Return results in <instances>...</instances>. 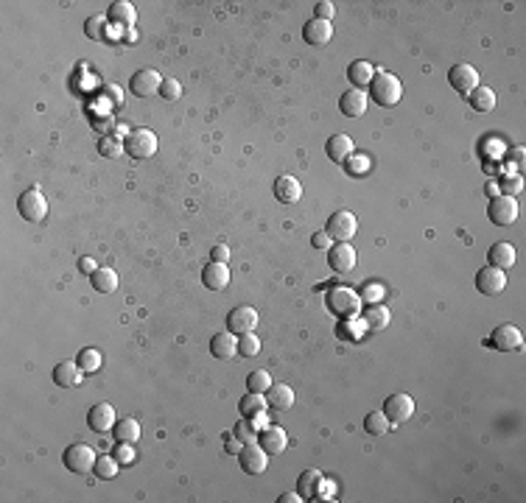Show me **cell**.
<instances>
[{
    "mask_svg": "<svg viewBox=\"0 0 526 503\" xmlns=\"http://www.w3.org/2000/svg\"><path fill=\"white\" fill-rule=\"evenodd\" d=\"M358 296H361L364 302H370V305H378V302L384 299V288H381V285H375V282H367V285H364V291H358Z\"/></svg>",
    "mask_w": 526,
    "mask_h": 503,
    "instance_id": "cell-45",
    "label": "cell"
},
{
    "mask_svg": "<svg viewBox=\"0 0 526 503\" xmlns=\"http://www.w3.org/2000/svg\"><path fill=\"white\" fill-rule=\"evenodd\" d=\"M258 327V310L250 308V305H238L230 310L227 316V330L236 333V336H244V333H255Z\"/></svg>",
    "mask_w": 526,
    "mask_h": 503,
    "instance_id": "cell-12",
    "label": "cell"
},
{
    "mask_svg": "<svg viewBox=\"0 0 526 503\" xmlns=\"http://www.w3.org/2000/svg\"><path fill=\"white\" fill-rule=\"evenodd\" d=\"M210 260H216V263H227V260H230V249H227L224 244H216V247L210 249Z\"/></svg>",
    "mask_w": 526,
    "mask_h": 503,
    "instance_id": "cell-49",
    "label": "cell"
},
{
    "mask_svg": "<svg viewBox=\"0 0 526 503\" xmlns=\"http://www.w3.org/2000/svg\"><path fill=\"white\" fill-rule=\"evenodd\" d=\"M65 467L70 470V473H76V476H87L90 470H95V450L90 448V445H84V442H76V445H70L67 450H65Z\"/></svg>",
    "mask_w": 526,
    "mask_h": 503,
    "instance_id": "cell-4",
    "label": "cell"
},
{
    "mask_svg": "<svg viewBox=\"0 0 526 503\" xmlns=\"http://www.w3.org/2000/svg\"><path fill=\"white\" fill-rule=\"evenodd\" d=\"M487 191H490L493 196H499V182H490V185H487Z\"/></svg>",
    "mask_w": 526,
    "mask_h": 503,
    "instance_id": "cell-55",
    "label": "cell"
},
{
    "mask_svg": "<svg viewBox=\"0 0 526 503\" xmlns=\"http://www.w3.org/2000/svg\"><path fill=\"white\" fill-rule=\"evenodd\" d=\"M160 84H163V76H160L154 67H143V70H137V73L132 76L129 90H132V95H137V98H149V95H160Z\"/></svg>",
    "mask_w": 526,
    "mask_h": 503,
    "instance_id": "cell-10",
    "label": "cell"
},
{
    "mask_svg": "<svg viewBox=\"0 0 526 503\" xmlns=\"http://www.w3.org/2000/svg\"><path fill=\"white\" fill-rule=\"evenodd\" d=\"M356 260L358 257H356V249L350 244H336V247L328 249V263L336 274H350L356 268Z\"/></svg>",
    "mask_w": 526,
    "mask_h": 503,
    "instance_id": "cell-16",
    "label": "cell"
},
{
    "mask_svg": "<svg viewBox=\"0 0 526 503\" xmlns=\"http://www.w3.org/2000/svg\"><path fill=\"white\" fill-rule=\"evenodd\" d=\"M330 36H333V25L330 22H325V20H308L305 22V28H302V39L308 42V45H313V48H322V45H328L330 42Z\"/></svg>",
    "mask_w": 526,
    "mask_h": 503,
    "instance_id": "cell-20",
    "label": "cell"
},
{
    "mask_svg": "<svg viewBox=\"0 0 526 503\" xmlns=\"http://www.w3.org/2000/svg\"><path fill=\"white\" fill-rule=\"evenodd\" d=\"M123 149H126V154L132 157V160H151L154 154H157V135L151 132V129H135V132H129L126 135V140H123Z\"/></svg>",
    "mask_w": 526,
    "mask_h": 503,
    "instance_id": "cell-2",
    "label": "cell"
},
{
    "mask_svg": "<svg viewBox=\"0 0 526 503\" xmlns=\"http://www.w3.org/2000/svg\"><path fill=\"white\" fill-rule=\"evenodd\" d=\"M518 202L513 199V196H493L490 199V207H487V216H490V221L496 224V227H510V224H515L518 221Z\"/></svg>",
    "mask_w": 526,
    "mask_h": 503,
    "instance_id": "cell-5",
    "label": "cell"
},
{
    "mask_svg": "<svg viewBox=\"0 0 526 503\" xmlns=\"http://www.w3.org/2000/svg\"><path fill=\"white\" fill-rule=\"evenodd\" d=\"M258 445H261L269 456H277V453H285L288 436H285L283 428H277V425H266V428L261 431V436H258Z\"/></svg>",
    "mask_w": 526,
    "mask_h": 503,
    "instance_id": "cell-21",
    "label": "cell"
},
{
    "mask_svg": "<svg viewBox=\"0 0 526 503\" xmlns=\"http://www.w3.org/2000/svg\"><path fill=\"white\" fill-rule=\"evenodd\" d=\"M322 481H325V478H322V473H319V470H305V473H302V478H299L297 492H299L302 498H313V495H316V487H319Z\"/></svg>",
    "mask_w": 526,
    "mask_h": 503,
    "instance_id": "cell-37",
    "label": "cell"
},
{
    "mask_svg": "<svg viewBox=\"0 0 526 503\" xmlns=\"http://www.w3.org/2000/svg\"><path fill=\"white\" fill-rule=\"evenodd\" d=\"M160 95H163L166 101H177V98H182V84H180L177 78H163Z\"/></svg>",
    "mask_w": 526,
    "mask_h": 503,
    "instance_id": "cell-43",
    "label": "cell"
},
{
    "mask_svg": "<svg viewBox=\"0 0 526 503\" xmlns=\"http://www.w3.org/2000/svg\"><path fill=\"white\" fill-rule=\"evenodd\" d=\"M112 434H115V439L118 442H137L140 439V422L137 420H132V417H126V420H118L115 422V428H112Z\"/></svg>",
    "mask_w": 526,
    "mask_h": 503,
    "instance_id": "cell-33",
    "label": "cell"
},
{
    "mask_svg": "<svg viewBox=\"0 0 526 503\" xmlns=\"http://www.w3.org/2000/svg\"><path fill=\"white\" fill-rule=\"evenodd\" d=\"M238 459H241V470H244L247 476H263L266 467H269V453L263 450L258 442L244 445L241 453H238Z\"/></svg>",
    "mask_w": 526,
    "mask_h": 503,
    "instance_id": "cell-13",
    "label": "cell"
},
{
    "mask_svg": "<svg viewBox=\"0 0 526 503\" xmlns=\"http://www.w3.org/2000/svg\"><path fill=\"white\" fill-rule=\"evenodd\" d=\"M389 428H392V422L386 420L384 411H370V414L364 417V431L372 434V436H384Z\"/></svg>",
    "mask_w": 526,
    "mask_h": 503,
    "instance_id": "cell-36",
    "label": "cell"
},
{
    "mask_svg": "<svg viewBox=\"0 0 526 503\" xmlns=\"http://www.w3.org/2000/svg\"><path fill=\"white\" fill-rule=\"evenodd\" d=\"M202 282L208 291H224L230 285V268L227 263H216L210 260L205 268H202Z\"/></svg>",
    "mask_w": 526,
    "mask_h": 503,
    "instance_id": "cell-18",
    "label": "cell"
},
{
    "mask_svg": "<svg viewBox=\"0 0 526 503\" xmlns=\"http://www.w3.org/2000/svg\"><path fill=\"white\" fill-rule=\"evenodd\" d=\"M17 210H20V216H22L25 221L36 224V221H42V219L48 216V202H45V196H42L36 188H31V191H25V193L17 199Z\"/></svg>",
    "mask_w": 526,
    "mask_h": 503,
    "instance_id": "cell-8",
    "label": "cell"
},
{
    "mask_svg": "<svg viewBox=\"0 0 526 503\" xmlns=\"http://www.w3.org/2000/svg\"><path fill=\"white\" fill-rule=\"evenodd\" d=\"M266 403H269V408H274V411H288V408L294 406V392H291V386H285V383H271V389L266 392Z\"/></svg>",
    "mask_w": 526,
    "mask_h": 503,
    "instance_id": "cell-26",
    "label": "cell"
},
{
    "mask_svg": "<svg viewBox=\"0 0 526 503\" xmlns=\"http://www.w3.org/2000/svg\"><path fill=\"white\" fill-rule=\"evenodd\" d=\"M115 408L109 406V403H98V406H93L90 408V414H87V425H90V431L93 434H107V431H112L115 428Z\"/></svg>",
    "mask_w": 526,
    "mask_h": 503,
    "instance_id": "cell-15",
    "label": "cell"
},
{
    "mask_svg": "<svg viewBox=\"0 0 526 503\" xmlns=\"http://www.w3.org/2000/svg\"><path fill=\"white\" fill-rule=\"evenodd\" d=\"M381 411L386 414V420H389L392 425H400V422L412 420V414H414V400H412L406 392H395V394L386 397V403H384Z\"/></svg>",
    "mask_w": 526,
    "mask_h": 503,
    "instance_id": "cell-9",
    "label": "cell"
},
{
    "mask_svg": "<svg viewBox=\"0 0 526 503\" xmlns=\"http://www.w3.org/2000/svg\"><path fill=\"white\" fill-rule=\"evenodd\" d=\"M493 350H499V352H513V350H518L521 344H524V336H521V330L515 327V324H499L493 333H490V341H487Z\"/></svg>",
    "mask_w": 526,
    "mask_h": 503,
    "instance_id": "cell-14",
    "label": "cell"
},
{
    "mask_svg": "<svg viewBox=\"0 0 526 503\" xmlns=\"http://www.w3.org/2000/svg\"><path fill=\"white\" fill-rule=\"evenodd\" d=\"M448 84L459 92V95H471L476 87H479V70L473 67V64H465V62H459V64H454L451 70H448Z\"/></svg>",
    "mask_w": 526,
    "mask_h": 503,
    "instance_id": "cell-7",
    "label": "cell"
},
{
    "mask_svg": "<svg viewBox=\"0 0 526 503\" xmlns=\"http://www.w3.org/2000/svg\"><path fill=\"white\" fill-rule=\"evenodd\" d=\"M90 282L98 294H115L118 291V274L112 268H98L95 274H90Z\"/></svg>",
    "mask_w": 526,
    "mask_h": 503,
    "instance_id": "cell-31",
    "label": "cell"
},
{
    "mask_svg": "<svg viewBox=\"0 0 526 503\" xmlns=\"http://www.w3.org/2000/svg\"><path fill=\"white\" fill-rule=\"evenodd\" d=\"M311 247L319 252H328L330 249V235L322 230V233H313V238H311Z\"/></svg>",
    "mask_w": 526,
    "mask_h": 503,
    "instance_id": "cell-48",
    "label": "cell"
},
{
    "mask_svg": "<svg viewBox=\"0 0 526 503\" xmlns=\"http://www.w3.org/2000/svg\"><path fill=\"white\" fill-rule=\"evenodd\" d=\"M510 157H513V160H515V163H518V165H524V157H526V151H524V149H513V151H510Z\"/></svg>",
    "mask_w": 526,
    "mask_h": 503,
    "instance_id": "cell-53",
    "label": "cell"
},
{
    "mask_svg": "<svg viewBox=\"0 0 526 503\" xmlns=\"http://www.w3.org/2000/svg\"><path fill=\"white\" fill-rule=\"evenodd\" d=\"M274 196H277L280 205H297L299 196H302V185H299L294 177L283 174V177L274 179Z\"/></svg>",
    "mask_w": 526,
    "mask_h": 503,
    "instance_id": "cell-22",
    "label": "cell"
},
{
    "mask_svg": "<svg viewBox=\"0 0 526 503\" xmlns=\"http://www.w3.org/2000/svg\"><path fill=\"white\" fill-rule=\"evenodd\" d=\"M112 456L118 459V464H132V462H135V448H132V442H118V448L112 450Z\"/></svg>",
    "mask_w": 526,
    "mask_h": 503,
    "instance_id": "cell-46",
    "label": "cell"
},
{
    "mask_svg": "<svg viewBox=\"0 0 526 503\" xmlns=\"http://www.w3.org/2000/svg\"><path fill=\"white\" fill-rule=\"evenodd\" d=\"M81 378H84V372H81V366H79L76 361H62V364L53 366V383L62 386V389L79 386Z\"/></svg>",
    "mask_w": 526,
    "mask_h": 503,
    "instance_id": "cell-23",
    "label": "cell"
},
{
    "mask_svg": "<svg viewBox=\"0 0 526 503\" xmlns=\"http://www.w3.org/2000/svg\"><path fill=\"white\" fill-rule=\"evenodd\" d=\"M333 14H336V6H333L330 0H322V3H316V20H325V22H330V20H333Z\"/></svg>",
    "mask_w": 526,
    "mask_h": 503,
    "instance_id": "cell-47",
    "label": "cell"
},
{
    "mask_svg": "<svg viewBox=\"0 0 526 503\" xmlns=\"http://www.w3.org/2000/svg\"><path fill=\"white\" fill-rule=\"evenodd\" d=\"M347 78H350V84H353L356 90L370 87V84H372V78H375V67H372L370 62L358 59V62H353V64L347 67Z\"/></svg>",
    "mask_w": 526,
    "mask_h": 503,
    "instance_id": "cell-27",
    "label": "cell"
},
{
    "mask_svg": "<svg viewBox=\"0 0 526 503\" xmlns=\"http://www.w3.org/2000/svg\"><path fill=\"white\" fill-rule=\"evenodd\" d=\"M76 364L81 366V372H84V375H93V372H98V369H101L104 358H101V352H98V350H93V347H84V350L79 352Z\"/></svg>",
    "mask_w": 526,
    "mask_h": 503,
    "instance_id": "cell-35",
    "label": "cell"
},
{
    "mask_svg": "<svg viewBox=\"0 0 526 503\" xmlns=\"http://www.w3.org/2000/svg\"><path fill=\"white\" fill-rule=\"evenodd\" d=\"M227 453H241V442L236 436H227Z\"/></svg>",
    "mask_w": 526,
    "mask_h": 503,
    "instance_id": "cell-52",
    "label": "cell"
},
{
    "mask_svg": "<svg viewBox=\"0 0 526 503\" xmlns=\"http://www.w3.org/2000/svg\"><path fill=\"white\" fill-rule=\"evenodd\" d=\"M358 305H361V296H358V291H353V288L339 285V288H333V291L328 294V308H330V313L339 316L342 322L350 319V316H356V313H358Z\"/></svg>",
    "mask_w": 526,
    "mask_h": 503,
    "instance_id": "cell-3",
    "label": "cell"
},
{
    "mask_svg": "<svg viewBox=\"0 0 526 503\" xmlns=\"http://www.w3.org/2000/svg\"><path fill=\"white\" fill-rule=\"evenodd\" d=\"M261 425L255 422V420H250V417H244V420H238V425H236V431H233V436L241 442V445H252V442H258V436H261Z\"/></svg>",
    "mask_w": 526,
    "mask_h": 503,
    "instance_id": "cell-34",
    "label": "cell"
},
{
    "mask_svg": "<svg viewBox=\"0 0 526 503\" xmlns=\"http://www.w3.org/2000/svg\"><path fill=\"white\" fill-rule=\"evenodd\" d=\"M367 106H370V95L364 92V90H347L342 98H339V109H342V115L344 118H361L364 112H367Z\"/></svg>",
    "mask_w": 526,
    "mask_h": 503,
    "instance_id": "cell-17",
    "label": "cell"
},
{
    "mask_svg": "<svg viewBox=\"0 0 526 503\" xmlns=\"http://www.w3.org/2000/svg\"><path fill=\"white\" fill-rule=\"evenodd\" d=\"M490 266H496V268H501V271H507V268H513L515 266V247L513 244H493L490 247Z\"/></svg>",
    "mask_w": 526,
    "mask_h": 503,
    "instance_id": "cell-29",
    "label": "cell"
},
{
    "mask_svg": "<svg viewBox=\"0 0 526 503\" xmlns=\"http://www.w3.org/2000/svg\"><path fill=\"white\" fill-rule=\"evenodd\" d=\"M109 92H112V101H115V104H121V101H123V98H121V90H118V87H112V84H109Z\"/></svg>",
    "mask_w": 526,
    "mask_h": 503,
    "instance_id": "cell-54",
    "label": "cell"
},
{
    "mask_svg": "<svg viewBox=\"0 0 526 503\" xmlns=\"http://www.w3.org/2000/svg\"><path fill=\"white\" fill-rule=\"evenodd\" d=\"M476 288H479V294H485V296H499V294L507 288V274H504L501 268H496V266H485V268H479V274H476Z\"/></svg>",
    "mask_w": 526,
    "mask_h": 503,
    "instance_id": "cell-11",
    "label": "cell"
},
{
    "mask_svg": "<svg viewBox=\"0 0 526 503\" xmlns=\"http://www.w3.org/2000/svg\"><path fill=\"white\" fill-rule=\"evenodd\" d=\"M238 352H241L244 358H255V355L261 352V338H258L255 333H244V336H238Z\"/></svg>",
    "mask_w": 526,
    "mask_h": 503,
    "instance_id": "cell-40",
    "label": "cell"
},
{
    "mask_svg": "<svg viewBox=\"0 0 526 503\" xmlns=\"http://www.w3.org/2000/svg\"><path fill=\"white\" fill-rule=\"evenodd\" d=\"M325 233H328L336 244H347V241L358 233V221H356V216H353L350 210H339V213H333V216L328 219Z\"/></svg>",
    "mask_w": 526,
    "mask_h": 503,
    "instance_id": "cell-6",
    "label": "cell"
},
{
    "mask_svg": "<svg viewBox=\"0 0 526 503\" xmlns=\"http://www.w3.org/2000/svg\"><path fill=\"white\" fill-rule=\"evenodd\" d=\"M325 151H328V157H330L333 163H347V160L353 157L356 146H353V140H350L347 135H333V137L328 140Z\"/></svg>",
    "mask_w": 526,
    "mask_h": 503,
    "instance_id": "cell-25",
    "label": "cell"
},
{
    "mask_svg": "<svg viewBox=\"0 0 526 503\" xmlns=\"http://www.w3.org/2000/svg\"><path fill=\"white\" fill-rule=\"evenodd\" d=\"M79 268H81L84 274H95V271H98L95 260H90V257H81V260H79Z\"/></svg>",
    "mask_w": 526,
    "mask_h": 503,
    "instance_id": "cell-50",
    "label": "cell"
},
{
    "mask_svg": "<svg viewBox=\"0 0 526 503\" xmlns=\"http://www.w3.org/2000/svg\"><path fill=\"white\" fill-rule=\"evenodd\" d=\"M210 352H213V358H219V361L236 358V355H238V336L230 333V330L216 333V336L210 338Z\"/></svg>",
    "mask_w": 526,
    "mask_h": 503,
    "instance_id": "cell-19",
    "label": "cell"
},
{
    "mask_svg": "<svg viewBox=\"0 0 526 503\" xmlns=\"http://www.w3.org/2000/svg\"><path fill=\"white\" fill-rule=\"evenodd\" d=\"M499 191H501V196H515V193L524 191V179H521L518 174H515V177H504L501 185H499Z\"/></svg>",
    "mask_w": 526,
    "mask_h": 503,
    "instance_id": "cell-44",
    "label": "cell"
},
{
    "mask_svg": "<svg viewBox=\"0 0 526 503\" xmlns=\"http://www.w3.org/2000/svg\"><path fill=\"white\" fill-rule=\"evenodd\" d=\"M98 154H101V157H109V160H118L121 154H126V149H123V143H118L115 137H101V140H98Z\"/></svg>",
    "mask_w": 526,
    "mask_h": 503,
    "instance_id": "cell-42",
    "label": "cell"
},
{
    "mask_svg": "<svg viewBox=\"0 0 526 503\" xmlns=\"http://www.w3.org/2000/svg\"><path fill=\"white\" fill-rule=\"evenodd\" d=\"M95 476H98L101 481L115 478V476H118V459H115V456H101V459H95Z\"/></svg>",
    "mask_w": 526,
    "mask_h": 503,
    "instance_id": "cell-39",
    "label": "cell"
},
{
    "mask_svg": "<svg viewBox=\"0 0 526 503\" xmlns=\"http://www.w3.org/2000/svg\"><path fill=\"white\" fill-rule=\"evenodd\" d=\"M367 330H384L386 324H389V310L378 302V305H370L367 310H364V322H361Z\"/></svg>",
    "mask_w": 526,
    "mask_h": 503,
    "instance_id": "cell-32",
    "label": "cell"
},
{
    "mask_svg": "<svg viewBox=\"0 0 526 503\" xmlns=\"http://www.w3.org/2000/svg\"><path fill=\"white\" fill-rule=\"evenodd\" d=\"M107 20L129 31V28H135V22H137V11H135V6H132V3H126V0H118V3H112V6H109V14H107Z\"/></svg>",
    "mask_w": 526,
    "mask_h": 503,
    "instance_id": "cell-24",
    "label": "cell"
},
{
    "mask_svg": "<svg viewBox=\"0 0 526 503\" xmlns=\"http://www.w3.org/2000/svg\"><path fill=\"white\" fill-rule=\"evenodd\" d=\"M104 25H107V17L104 14H93L87 22H84V31L93 42H104Z\"/></svg>",
    "mask_w": 526,
    "mask_h": 503,
    "instance_id": "cell-41",
    "label": "cell"
},
{
    "mask_svg": "<svg viewBox=\"0 0 526 503\" xmlns=\"http://www.w3.org/2000/svg\"><path fill=\"white\" fill-rule=\"evenodd\" d=\"M247 389L250 392H258V394H266L271 389V375L266 369H255L247 375Z\"/></svg>",
    "mask_w": 526,
    "mask_h": 503,
    "instance_id": "cell-38",
    "label": "cell"
},
{
    "mask_svg": "<svg viewBox=\"0 0 526 503\" xmlns=\"http://www.w3.org/2000/svg\"><path fill=\"white\" fill-rule=\"evenodd\" d=\"M370 95L375 98L378 106H395L400 98H403V84L395 73H384L378 70V76L372 78L370 84Z\"/></svg>",
    "mask_w": 526,
    "mask_h": 503,
    "instance_id": "cell-1",
    "label": "cell"
},
{
    "mask_svg": "<svg viewBox=\"0 0 526 503\" xmlns=\"http://www.w3.org/2000/svg\"><path fill=\"white\" fill-rule=\"evenodd\" d=\"M238 408H241V414L244 417H261V414H266V408H269V403H266V397L263 394H258V392H247L244 397H241V403H238Z\"/></svg>",
    "mask_w": 526,
    "mask_h": 503,
    "instance_id": "cell-30",
    "label": "cell"
},
{
    "mask_svg": "<svg viewBox=\"0 0 526 503\" xmlns=\"http://www.w3.org/2000/svg\"><path fill=\"white\" fill-rule=\"evenodd\" d=\"M277 501H280V503H302L305 498H302L299 492H283V495H280Z\"/></svg>",
    "mask_w": 526,
    "mask_h": 503,
    "instance_id": "cell-51",
    "label": "cell"
},
{
    "mask_svg": "<svg viewBox=\"0 0 526 503\" xmlns=\"http://www.w3.org/2000/svg\"><path fill=\"white\" fill-rule=\"evenodd\" d=\"M468 104H471V109L473 112H482V115H487V112H493L496 109V92L490 90V87H476L471 95H468Z\"/></svg>",
    "mask_w": 526,
    "mask_h": 503,
    "instance_id": "cell-28",
    "label": "cell"
}]
</instances>
